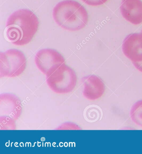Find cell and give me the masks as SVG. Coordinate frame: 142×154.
I'll return each mask as SVG.
<instances>
[{
  "label": "cell",
  "mask_w": 142,
  "mask_h": 154,
  "mask_svg": "<svg viewBox=\"0 0 142 154\" xmlns=\"http://www.w3.org/2000/svg\"><path fill=\"white\" fill-rule=\"evenodd\" d=\"M39 21L32 11L19 10L13 13L8 19L6 35L11 43L23 45L31 42L38 31Z\"/></svg>",
  "instance_id": "obj_1"
},
{
  "label": "cell",
  "mask_w": 142,
  "mask_h": 154,
  "mask_svg": "<svg viewBox=\"0 0 142 154\" xmlns=\"http://www.w3.org/2000/svg\"><path fill=\"white\" fill-rule=\"evenodd\" d=\"M53 17L63 29L77 31L84 28L88 22L87 11L79 2L65 0L58 3L54 8Z\"/></svg>",
  "instance_id": "obj_2"
},
{
  "label": "cell",
  "mask_w": 142,
  "mask_h": 154,
  "mask_svg": "<svg viewBox=\"0 0 142 154\" xmlns=\"http://www.w3.org/2000/svg\"><path fill=\"white\" fill-rule=\"evenodd\" d=\"M46 75V82L51 89L58 94L72 91L77 83L75 72L66 63L53 67Z\"/></svg>",
  "instance_id": "obj_3"
},
{
  "label": "cell",
  "mask_w": 142,
  "mask_h": 154,
  "mask_svg": "<svg viewBox=\"0 0 142 154\" xmlns=\"http://www.w3.org/2000/svg\"><path fill=\"white\" fill-rule=\"evenodd\" d=\"M27 60L24 54L18 50H8L0 53V77H16L25 70Z\"/></svg>",
  "instance_id": "obj_4"
},
{
  "label": "cell",
  "mask_w": 142,
  "mask_h": 154,
  "mask_svg": "<svg viewBox=\"0 0 142 154\" xmlns=\"http://www.w3.org/2000/svg\"><path fill=\"white\" fill-rule=\"evenodd\" d=\"M35 61L38 68L45 75L53 67L65 63V60L61 54L55 50L50 48L38 51Z\"/></svg>",
  "instance_id": "obj_5"
},
{
  "label": "cell",
  "mask_w": 142,
  "mask_h": 154,
  "mask_svg": "<svg viewBox=\"0 0 142 154\" xmlns=\"http://www.w3.org/2000/svg\"><path fill=\"white\" fill-rule=\"evenodd\" d=\"M122 50L125 56L133 63L142 61V33L129 34L124 39Z\"/></svg>",
  "instance_id": "obj_6"
},
{
  "label": "cell",
  "mask_w": 142,
  "mask_h": 154,
  "mask_svg": "<svg viewBox=\"0 0 142 154\" xmlns=\"http://www.w3.org/2000/svg\"><path fill=\"white\" fill-rule=\"evenodd\" d=\"M22 109L21 102L15 95L9 93L0 95L1 116L9 117L16 120L20 117Z\"/></svg>",
  "instance_id": "obj_7"
},
{
  "label": "cell",
  "mask_w": 142,
  "mask_h": 154,
  "mask_svg": "<svg viewBox=\"0 0 142 154\" xmlns=\"http://www.w3.org/2000/svg\"><path fill=\"white\" fill-rule=\"evenodd\" d=\"M83 84V95L90 100H95L100 98L105 91L104 83L99 77L90 75L82 79Z\"/></svg>",
  "instance_id": "obj_8"
},
{
  "label": "cell",
  "mask_w": 142,
  "mask_h": 154,
  "mask_svg": "<svg viewBox=\"0 0 142 154\" xmlns=\"http://www.w3.org/2000/svg\"><path fill=\"white\" fill-rule=\"evenodd\" d=\"M120 10L123 18L135 25L142 23L141 0H122Z\"/></svg>",
  "instance_id": "obj_9"
},
{
  "label": "cell",
  "mask_w": 142,
  "mask_h": 154,
  "mask_svg": "<svg viewBox=\"0 0 142 154\" xmlns=\"http://www.w3.org/2000/svg\"><path fill=\"white\" fill-rule=\"evenodd\" d=\"M131 117L135 124L142 127V100L138 101L132 106Z\"/></svg>",
  "instance_id": "obj_10"
},
{
  "label": "cell",
  "mask_w": 142,
  "mask_h": 154,
  "mask_svg": "<svg viewBox=\"0 0 142 154\" xmlns=\"http://www.w3.org/2000/svg\"><path fill=\"white\" fill-rule=\"evenodd\" d=\"M15 120L12 118L6 116L0 117L1 130H15Z\"/></svg>",
  "instance_id": "obj_11"
},
{
  "label": "cell",
  "mask_w": 142,
  "mask_h": 154,
  "mask_svg": "<svg viewBox=\"0 0 142 154\" xmlns=\"http://www.w3.org/2000/svg\"><path fill=\"white\" fill-rule=\"evenodd\" d=\"M84 3L91 6H98L104 4L108 0H82Z\"/></svg>",
  "instance_id": "obj_12"
},
{
  "label": "cell",
  "mask_w": 142,
  "mask_h": 154,
  "mask_svg": "<svg viewBox=\"0 0 142 154\" xmlns=\"http://www.w3.org/2000/svg\"><path fill=\"white\" fill-rule=\"evenodd\" d=\"M133 63L139 71L142 72V61L140 62Z\"/></svg>",
  "instance_id": "obj_13"
},
{
  "label": "cell",
  "mask_w": 142,
  "mask_h": 154,
  "mask_svg": "<svg viewBox=\"0 0 142 154\" xmlns=\"http://www.w3.org/2000/svg\"><path fill=\"white\" fill-rule=\"evenodd\" d=\"M141 32H142V31H141Z\"/></svg>",
  "instance_id": "obj_14"
}]
</instances>
